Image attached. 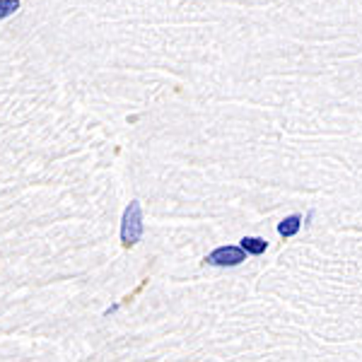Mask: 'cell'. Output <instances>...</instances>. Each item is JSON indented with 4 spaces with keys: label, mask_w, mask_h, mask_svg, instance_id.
Returning <instances> with one entry per match:
<instances>
[{
    "label": "cell",
    "mask_w": 362,
    "mask_h": 362,
    "mask_svg": "<svg viewBox=\"0 0 362 362\" xmlns=\"http://www.w3.org/2000/svg\"><path fill=\"white\" fill-rule=\"evenodd\" d=\"M143 206L140 201H131L124 210V218H121V242L124 247H136L143 237Z\"/></svg>",
    "instance_id": "6da1fadb"
},
{
    "label": "cell",
    "mask_w": 362,
    "mask_h": 362,
    "mask_svg": "<svg viewBox=\"0 0 362 362\" xmlns=\"http://www.w3.org/2000/svg\"><path fill=\"white\" fill-rule=\"evenodd\" d=\"M247 261V251L242 247H218L206 256V264L210 266H239Z\"/></svg>",
    "instance_id": "7a4b0ae2"
},
{
    "label": "cell",
    "mask_w": 362,
    "mask_h": 362,
    "mask_svg": "<svg viewBox=\"0 0 362 362\" xmlns=\"http://www.w3.org/2000/svg\"><path fill=\"white\" fill-rule=\"evenodd\" d=\"M300 230H302V218H300V215H288V218L278 225V235L280 237H295Z\"/></svg>",
    "instance_id": "3957f363"
},
{
    "label": "cell",
    "mask_w": 362,
    "mask_h": 362,
    "mask_svg": "<svg viewBox=\"0 0 362 362\" xmlns=\"http://www.w3.org/2000/svg\"><path fill=\"white\" fill-rule=\"evenodd\" d=\"M242 249L247 251V256H261L268 249V242L261 237H244L242 239Z\"/></svg>",
    "instance_id": "277c9868"
},
{
    "label": "cell",
    "mask_w": 362,
    "mask_h": 362,
    "mask_svg": "<svg viewBox=\"0 0 362 362\" xmlns=\"http://www.w3.org/2000/svg\"><path fill=\"white\" fill-rule=\"evenodd\" d=\"M20 10V0H0V20L15 15Z\"/></svg>",
    "instance_id": "5b68a950"
}]
</instances>
